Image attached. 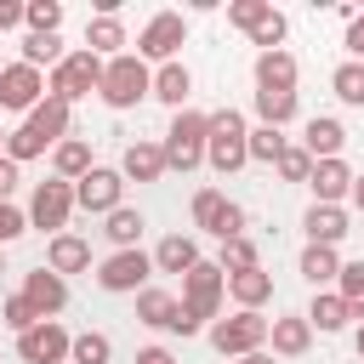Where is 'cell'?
<instances>
[{"label": "cell", "instance_id": "obj_1", "mask_svg": "<svg viewBox=\"0 0 364 364\" xmlns=\"http://www.w3.org/2000/svg\"><path fill=\"white\" fill-rule=\"evenodd\" d=\"M63 136H68V102L46 97L40 108L23 114L17 131H6V159H11V165H28V159H40L46 148H57Z\"/></svg>", "mask_w": 364, "mask_h": 364}, {"label": "cell", "instance_id": "obj_2", "mask_svg": "<svg viewBox=\"0 0 364 364\" xmlns=\"http://www.w3.org/2000/svg\"><path fill=\"white\" fill-rule=\"evenodd\" d=\"M148 91H154V68H148L136 51H119V57H108V63H102V85H97V97H102L114 114L136 108Z\"/></svg>", "mask_w": 364, "mask_h": 364}, {"label": "cell", "instance_id": "obj_3", "mask_svg": "<svg viewBox=\"0 0 364 364\" xmlns=\"http://www.w3.org/2000/svg\"><path fill=\"white\" fill-rule=\"evenodd\" d=\"M205 119H210V136H205V165H210L216 176L245 171V165H250V154H245V136H250L245 114H239V108H216V114H205Z\"/></svg>", "mask_w": 364, "mask_h": 364}, {"label": "cell", "instance_id": "obj_4", "mask_svg": "<svg viewBox=\"0 0 364 364\" xmlns=\"http://www.w3.org/2000/svg\"><path fill=\"white\" fill-rule=\"evenodd\" d=\"M205 136H210V119L199 114V108H176L171 114V131H165V171H199L205 165Z\"/></svg>", "mask_w": 364, "mask_h": 364}, {"label": "cell", "instance_id": "obj_5", "mask_svg": "<svg viewBox=\"0 0 364 364\" xmlns=\"http://www.w3.org/2000/svg\"><path fill=\"white\" fill-rule=\"evenodd\" d=\"M97 85H102V57H91L85 46L68 51V57L46 74V97H57V102H68V108H74L80 97H91Z\"/></svg>", "mask_w": 364, "mask_h": 364}, {"label": "cell", "instance_id": "obj_6", "mask_svg": "<svg viewBox=\"0 0 364 364\" xmlns=\"http://www.w3.org/2000/svg\"><path fill=\"white\" fill-rule=\"evenodd\" d=\"M222 296H228V273H222L216 262H205V256H199V262L182 273V296H176V301L205 324V318H216V313H222Z\"/></svg>", "mask_w": 364, "mask_h": 364}, {"label": "cell", "instance_id": "obj_7", "mask_svg": "<svg viewBox=\"0 0 364 364\" xmlns=\"http://www.w3.org/2000/svg\"><path fill=\"white\" fill-rule=\"evenodd\" d=\"M68 216H74V182H63V176L34 182V193H28V228H46L57 239V233H68Z\"/></svg>", "mask_w": 364, "mask_h": 364}, {"label": "cell", "instance_id": "obj_8", "mask_svg": "<svg viewBox=\"0 0 364 364\" xmlns=\"http://www.w3.org/2000/svg\"><path fill=\"white\" fill-rule=\"evenodd\" d=\"M182 40H188V17L182 11H154L142 23V34H136V57L142 63H176Z\"/></svg>", "mask_w": 364, "mask_h": 364}, {"label": "cell", "instance_id": "obj_9", "mask_svg": "<svg viewBox=\"0 0 364 364\" xmlns=\"http://www.w3.org/2000/svg\"><path fill=\"white\" fill-rule=\"evenodd\" d=\"M148 279H154V256L136 245V250H114L102 267H97V284L108 290V296H136V290H148Z\"/></svg>", "mask_w": 364, "mask_h": 364}, {"label": "cell", "instance_id": "obj_10", "mask_svg": "<svg viewBox=\"0 0 364 364\" xmlns=\"http://www.w3.org/2000/svg\"><path fill=\"white\" fill-rule=\"evenodd\" d=\"M210 347L222 358H245L256 347H267V318L262 313H233V318H216L210 324Z\"/></svg>", "mask_w": 364, "mask_h": 364}, {"label": "cell", "instance_id": "obj_11", "mask_svg": "<svg viewBox=\"0 0 364 364\" xmlns=\"http://www.w3.org/2000/svg\"><path fill=\"white\" fill-rule=\"evenodd\" d=\"M74 205H80V210H97V216L119 210V205H125V176H119L114 165H91V171L74 182Z\"/></svg>", "mask_w": 364, "mask_h": 364}, {"label": "cell", "instance_id": "obj_12", "mask_svg": "<svg viewBox=\"0 0 364 364\" xmlns=\"http://www.w3.org/2000/svg\"><path fill=\"white\" fill-rule=\"evenodd\" d=\"M40 102H46V74L28 68V63H6V68H0V108L28 114V108H40Z\"/></svg>", "mask_w": 364, "mask_h": 364}, {"label": "cell", "instance_id": "obj_13", "mask_svg": "<svg viewBox=\"0 0 364 364\" xmlns=\"http://www.w3.org/2000/svg\"><path fill=\"white\" fill-rule=\"evenodd\" d=\"M68 330L57 324V318H40L34 330H23L17 336V358L23 364H68Z\"/></svg>", "mask_w": 364, "mask_h": 364}, {"label": "cell", "instance_id": "obj_14", "mask_svg": "<svg viewBox=\"0 0 364 364\" xmlns=\"http://www.w3.org/2000/svg\"><path fill=\"white\" fill-rule=\"evenodd\" d=\"M40 318H57L63 307H68V279H57L51 267H34V273H23V290H17Z\"/></svg>", "mask_w": 364, "mask_h": 364}, {"label": "cell", "instance_id": "obj_15", "mask_svg": "<svg viewBox=\"0 0 364 364\" xmlns=\"http://www.w3.org/2000/svg\"><path fill=\"white\" fill-rule=\"evenodd\" d=\"M307 159H341V148H347V125L336 119V114H313L307 125H301V142H296Z\"/></svg>", "mask_w": 364, "mask_h": 364}, {"label": "cell", "instance_id": "obj_16", "mask_svg": "<svg viewBox=\"0 0 364 364\" xmlns=\"http://www.w3.org/2000/svg\"><path fill=\"white\" fill-rule=\"evenodd\" d=\"M353 165L347 159H313V176H307V188H313V205H341L347 193H353Z\"/></svg>", "mask_w": 364, "mask_h": 364}, {"label": "cell", "instance_id": "obj_17", "mask_svg": "<svg viewBox=\"0 0 364 364\" xmlns=\"http://www.w3.org/2000/svg\"><path fill=\"white\" fill-rule=\"evenodd\" d=\"M307 347H313V324H307L301 313L267 318V353H273V358H301Z\"/></svg>", "mask_w": 364, "mask_h": 364}, {"label": "cell", "instance_id": "obj_18", "mask_svg": "<svg viewBox=\"0 0 364 364\" xmlns=\"http://www.w3.org/2000/svg\"><path fill=\"white\" fill-rule=\"evenodd\" d=\"M119 176H125V182H159V176H165V148H159L154 136H136V142H125Z\"/></svg>", "mask_w": 364, "mask_h": 364}, {"label": "cell", "instance_id": "obj_19", "mask_svg": "<svg viewBox=\"0 0 364 364\" xmlns=\"http://www.w3.org/2000/svg\"><path fill=\"white\" fill-rule=\"evenodd\" d=\"M301 228H307V245H341L353 233V216H347V205H307Z\"/></svg>", "mask_w": 364, "mask_h": 364}, {"label": "cell", "instance_id": "obj_20", "mask_svg": "<svg viewBox=\"0 0 364 364\" xmlns=\"http://www.w3.org/2000/svg\"><path fill=\"white\" fill-rule=\"evenodd\" d=\"M228 296L239 301V313H262L273 301V273L267 267H245V273H228Z\"/></svg>", "mask_w": 364, "mask_h": 364}, {"label": "cell", "instance_id": "obj_21", "mask_svg": "<svg viewBox=\"0 0 364 364\" xmlns=\"http://www.w3.org/2000/svg\"><path fill=\"white\" fill-rule=\"evenodd\" d=\"M46 267H51L57 279L85 273V267H91V239H80V233H57V239L46 245Z\"/></svg>", "mask_w": 364, "mask_h": 364}, {"label": "cell", "instance_id": "obj_22", "mask_svg": "<svg viewBox=\"0 0 364 364\" xmlns=\"http://www.w3.org/2000/svg\"><path fill=\"white\" fill-rule=\"evenodd\" d=\"M296 74L290 51H256V91H296Z\"/></svg>", "mask_w": 364, "mask_h": 364}, {"label": "cell", "instance_id": "obj_23", "mask_svg": "<svg viewBox=\"0 0 364 364\" xmlns=\"http://www.w3.org/2000/svg\"><path fill=\"white\" fill-rule=\"evenodd\" d=\"M91 165H97V159H91V142H85V136H74V131L51 148V176H63V182H80Z\"/></svg>", "mask_w": 364, "mask_h": 364}, {"label": "cell", "instance_id": "obj_24", "mask_svg": "<svg viewBox=\"0 0 364 364\" xmlns=\"http://www.w3.org/2000/svg\"><path fill=\"white\" fill-rule=\"evenodd\" d=\"M313 330H324V336H336V330H347L353 324V313H347V301L336 296V290H313V301H307V313H301Z\"/></svg>", "mask_w": 364, "mask_h": 364}, {"label": "cell", "instance_id": "obj_25", "mask_svg": "<svg viewBox=\"0 0 364 364\" xmlns=\"http://www.w3.org/2000/svg\"><path fill=\"white\" fill-rule=\"evenodd\" d=\"M125 46H131V40H125V23H119V17H91V23H85V51H91V57L108 63V57H119Z\"/></svg>", "mask_w": 364, "mask_h": 364}, {"label": "cell", "instance_id": "obj_26", "mask_svg": "<svg viewBox=\"0 0 364 364\" xmlns=\"http://www.w3.org/2000/svg\"><path fill=\"white\" fill-rule=\"evenodd\" d=\"M188 91H193V74L182 63H159L154 68V91L148 97H159L165 108H188Z\"/></svg>", "mask_w": 364, "mask_h": 364}, {"label": "cell", "instance_id": "obj_27", "mask_svg": "<svg viewBox=\"0 0 364 364\" xmlns=\"http://www.w3.org/2000/svg\"><path fill=\"white\" fill-rule=\"evenodd\" d=\"M193 262H199L193 233H165V239H159V250H154V273H188Z\"/></svg>", "mask_w": 364, "mask_h": 364}, {"label": "cell", "instance_id": "obj_28", "mask_svg": "<svg viewBox=\"0 0 364 364\" xmlns=\"http://www.w3.org/2000/svg\"><path fill=\"white\" fill-rule=\"evenodd\" d=\"M296 273H301L313 290L336 284V273H341V256H336V245H307V250H301V262H296Z\"/></svg>", "mask_w": 364, "mask_h": 364}, {"label": "cell", "instance_id": "obj_29", "mask_svg": "<svg viewBox=\"0 0 364 364\" xmlns=\"http://www.w3.org/2000/svg\"><path fill=\"white\" fill-rule=\"evenodd\" d=\"M142 210H131V205H119V210H108L102 216V239L114 245V250H136V239H142Z\"/></svg>", "mask_w": 364, "mask_h": 364}, {"label": "cell", "instance_id": "obj_30", "mask_svg": "<svg viewBox=\"0 0 364 364\" xmlns=\"http://www.w3.org/2000/svg\"><path fill=\"white\" fill-rule=\"evenodd\" d=\"M171 318H176V296L171 290H136V324H148V330H171Z\"/></svg>", "mask_w": 364, "mask_h": 364}, {"label": "cell", "instance_id": "obj_31", "mask_svg": "<svg viewBox=\"0 0 364 364\" xmlns=\"http://www.w3.org/2000/svg\"><path fill=\"white\" fill-rule=\"evenodd\" d=\"M68 51H63V34H23V57L17 63H28V68H57Z\"/></svg>", "mask_w": 364, "mask_h": 364}, {"label": "cell", "instance_id": "obj_32", "mask_svg": "<svg viewBox=\"0 0 364 364\" xmlns=\"http://www.w3.org/2000/svg\"><path fill=\"white\" fill-rule=\"evenodd\" d=\"M256 119L273 125V131H284L296 119V91H256Z\"/></svg>", "mask_w": 364, "mask_h": 364}, {"label": "cell", "instance_id": "obj_33", "mask_svg": "<svg viewBox=\"0 0 364 364\" xmlns=\"http://www.w3.org/2000/svg\"><path fill=\"white\" fill-rule=\"evenodd\" d=\"M284 148H290V136H284V131H273V125H250V136H245V154H250L256 165H273Z\"/></svg>", "mask_w": 364, "mask_h": 364}, {"label": "cell", "instance_id": "obj_34", "mask_svg": "<svg viewBox=\"0 0 364 364\" xmlns=\"http://www.w3.org/2000/svg\"><path fill=\"white\" fill-rule=\"evenodd\" d=\"M108 358H114V341L102 330H80L68 341V364H108Z\"/></svg>", "mask_w": 364, "mask_h": 364}, {"label": "cell", "instance_id": "obj_35", "mask_svg": "<svg viewBox=\"0 0 364 364\" xmlns=\"http://www.w3.org/2000/svg\"><path fill=\"white\" fill-rule=\"evenodd\" d=\"M336 296H341L347 313L364 324V262H341V273H336Z\"/></svg>", "mask_w": 364, "mask_h": 364}, {"label": "cell", "instance_id": "obj_36", "mask_svg": "<svg viewBox=\"0 0 364 364\" xmlns=\"http://www.w3.org/2000/svg\"><path fill=\"white\" fill-rule=\"evenodd\" d=\"M23 23H28V34H57L63 28V0H23Z\"/></svg>", "mask_w": 364, "mask_h": 364}, {"label": "cell", "instance_id": "obj_37", "mask_svg": "<svg viewBox=\"0 0 364 364\" xmlns=\"http://www.w3.org/2000/svg\"><path fill=\"white\" fill-rule=\"evenodd\" d=\"M216 267H222V273L262 267V250H256V239H250V233H245V239H228V245H222V256H216Z\"/></svg>", "mask_w": 364, "mask_h": 364}, {"label": "cell", "instance_id": "obj_38", "mask_svg": "<svg viewBox=\"0 0 364 364\" xmlns=\"http://www.w3.org/2000/svg\"><path fill=\"white\" fill-rule=\"evenodd\" d=\"M330 91L347 102V108H364V63H341L330 74Z\"/></svg>", "mask_w": 364, "mask_h": 364}, {"label": "cell", "instance_id": "obj_39", "mask_svg": "<svg viewBox=\"0 0 364 364\" xmlns=\"http://www.w3.org/2000/svg\"><path fill=\"white\" fill-rule=\"evenodd\" d=\"M284 34H290L284 11H267V17L250 28V46H262V51H284Z\"/></svg>", "mask_w": 364, "mask_h": 364}, {"label": "cell", "instance_id": "obj_40", "mask_svg": "<svg viewBox=\"0 0 364 364\" xmlns=\"http://www.w3.org/2000/svg\"><path fill=\"white\" fill-rule=\"evenodd\" d=\"M222 205H228V193H222V188H199V193H193V228H199V233H210V228H216V216H222Z\"/></svg>", "mask_w": 364, "mask_h": 364}, {"label": "cell", "instance_id": "obj_41", "mask_svg": "<svg viewBox=\"0 0 364 364\" xmlns=\"http://www.w3.org/2000/svg\"><path fill=\"white\" fill-rule=\"evenodd\" d=\"M0 324H6L11 336H23V330H34V324H40V313H34L23 296H6V301H0Z\"/></svg>", "mask_w": 364, "mask_h": 364}, {"label": "cell", "instance_id": "obj_42", "mask_svg": "<svg viewBox=\"0 0 364 364\" xmlns=\"http://www.w3.org/2000/svg\"><path fill=\"white\" fill-rule=\"evenodd\" d=\"M267 11H273V0H228V23H233V28H245V34H250Z\"/></svg>", "mask_w": 364, "mask_h": 364}, {"label": "cell", "instance_id": "obj_43", "mask_svg": "<svg viewBox=\"0 0 364 364\" xmlns=\"http://www.w3.org/2000/svg\"><path fill=\"white\" fill-rule=\"evenodd\" d=\"M273 171H279L284 182H307V176H313V159H307V154H301V148L290 142V148H284V154L273 159Z\"/></svg>", "mask_w": 364, "mask_h": 364}, {"label": "cell", "instance_id": "obj_44", "mask_svg": "<svg viewBox=\"0 0 364 364\" xmlns=\"http://www.w3.org/2000/svg\"><path fill=\"white\" fill-rule=\"evenodd\" d=\"M210 239H222V245H228V239H245V205L228 199L222 216H216V228H210Z\"/></svg>", "mask_w": 364, "mask_h": 364}, {"label": "cell", "instance_id": "obj_45", "mask_svg": "<svg viewBox=\"0 0 364 364\" xmlns=\"http://www.w3.org/2000/svg\"><path fill=\"white\" fill-rule=\"evenodd\" d=\"M28 233V210H17L11 199H0V250L11 245V239H23Z\"/></svg>", "mask_w": 364, "mask_h": 364}, {"label": "cell", "instance_id": "obj_46", "mask_svg": "<svg viewBox=\"0 0 364 364\" xmlns=\"http://www.w3.org/2000/svg\"><path fill=\"white\" fill-rule=\"evenodd\" d=\"M341 46H347V63H364V11L347 17V40Z\"/></svg>", "mask_w": 364, "mask_h": 364}, {"label": "cell", "instance_id": "obj_47", "mask_svg": "<svg viewBox=\"0 0 364 364\" xmlns=\"http://www.w3.org/2000/svg\"><path fill=\"white\" fill-rule=\"evenodd\" d=\"M17 182H23V165H11V159L0 154V199H11V193H17Z\"/></svg>", "mask_w": 364, "mask_h": 364}, {"label": "cell", "instance_id": "obj_48", "mask_svg": "<svg viewBox=\"0 0 364 364\" xmlns=\"http://www.w3.org/2000/svg\"><path fill=\"white\" fill-rule=\"evenodd\" d=\"M199 330H205V324H199V318H193V313H188V307L176 301V318H171V336H199Z\"/></svg>", "mask_w": 364, "mask_h": 364}, {"label": "cell", "instance_id": "obj_49", "mask_svg": "<svg viewBox=\"0 0 364 364\" xmlns=\"http://www.w3.org/2000/svg\"><path fill=\"white\" fill-rule=\"evenodd\" d=\"M23 23V0H0V34Z\"/></svg>", "mask_w": 364, "mask_h": 364}, {"label": "cell", "instance_id": "obj_50", "mask_svg": "<svg viewBox=\"0 0 364 364\" xmlns=\"http://www.w3.org/2000/svg\"><path fill=\"white\" fill-rule=\"evenodd\" d=\"M136 364H176V358H171L165 347H142V353H136Z\"/></svg>", "mask_w": 364, "mask_h": 364}, {"label": "cell", "instance_id": "obj_51", "mask_svg": "<svg viewBox=\"0 0 364 364\" xmlns=\"http://www.w3.org/2000/svg\"><path fill=\"white\" fill-rule=\"evenodd\" d=\"M239 364H279V358H273V353H267V347H256V353H245V358H239Z\"/></svg>", "mask_w": 364, "mask_h": 364}, {"label": "cell", "instance_id": "obj_52", "mask_svg": "<svg viewBox=\"0 0 364 364\" xmlns=\"http://www.w3.org/2000/svg\"><path fill=\"white\" fill-rule=\"evenodd\" d=\"M347 199H353V210H364V176H353V193Z\"/></svg>", "mask_w": 364, "mask_h": 364}, {"label": "cell", "instance_id": "obj_53", "mask_svg": "<svg viewBox=\"0 0 364 364\" xmlns=\"http://www.w3.org/2000/svg\"><path fill=\"white\" fill-rule=\"evenodd\" d=\"M353 353H358V358H364V324H358V336H353Z\"/></svg>", "mask_w": 364, "mask_h": 364}, {"label": "cell", "instance_id": "obj_54", "mask_svg": "<svg viewBox=\"0 0 364 364\" xmlns=\"http://www.w3.org/2000/svg\"><path fill=\"white\" fill-rule=\"evenodd\" d=\"M0 154H6V131H0Z\"/></svg>", "mask_w": 364, "mask_h": 364}, {"label": "cell", "instance_id": "obj_55", "mask_svg": "<svg viewBox=\"0 0 364 364\" xmlns=\"http://www.w3.org/2000/svg\"><path fill=\"white\" fill-rule=\"evenodd\" d=\"M0 273H6V256H0Z\"/></svg>", "mask_w": 364, "mask_h": 364}, {"label": "cell", "instance_id": "obj_56", "mask_svg": "<svg viewBox=\"0 0 364 364\" xmlns=\"http://www.w3.org/2000/svg\"><path fill=\"white\" fill-rule=\"evenodd\" d=\"M0 68H6V63H0Z\"/></svg>", "mask_w": 364, "mask_h": 364}]
</instances>
